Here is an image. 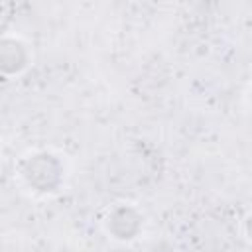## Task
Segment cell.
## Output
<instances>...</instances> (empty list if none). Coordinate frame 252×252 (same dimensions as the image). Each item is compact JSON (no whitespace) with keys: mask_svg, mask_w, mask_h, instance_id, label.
Wrapping results in <instances>:
<instances>
[{"mask_svg":"<svg viewBox=\"0 0 252 252\" xmlns=\"http://www.w3.org/2000/svg\"><path fill=\"white\" fill-rule=\"evenodd\" d=\"M108 228L118 236V238H132L138 228H140V217L134 209L130 207H120L110 215Z\"/></svg>","mask_w":252,"mask_h":252,"instance_id":"cell-2","label":"cell"},{"mask_svg":"<svg viewBox=\"0 0 252 252\" xmlns=\"http://www.w3.org/2000/svg\"><path fill=\"white\" fill-rule=\"evenodd\" d=\"M22 173L30 185L39 191H53L61 181V163L51 154H37L26 159Z\"/></svg>","mask_w":252,"mask_h":252,"instance_id":"cell-1","label":"cell"},{"mask_svg":"<svg viewBox=\"0 0 252 252\" xmlns=\"http://www.w3.org/2000/svg\"><path fill=\"white\" fill-rule=\"evenodd\" d=\"M248 232L252 234V217H250V220H248Z\"/></svg>","mask_w":252,"mask_h":252,"instance_id":"cell-4","label":"cell"},{"mask_svg":"<svg viewBox=\"0 0 252 252\" xmlns=\"http://www.w3.org/2000/svg\"><path fill=\"white\" fill-rule=\"evenodd\" d=\"M26 63V49L16 39H4L0 45V65L6 73L20 71Z\"/></svg>","mask_w":252,"mask_h":252,"instance_id":"cell-3","label":"cell"}]
</instances>
